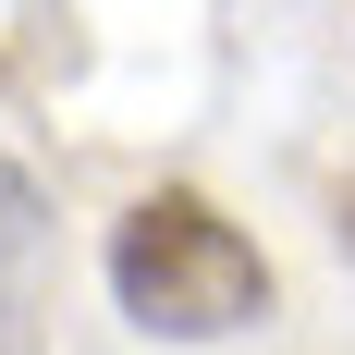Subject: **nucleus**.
Returning <instances> with one entry per match:
<instances>
[{
  "label": "nucleus",
  "mask_w": 355,
  "mask_h": 355,
  "mask_svg": "<svg viewBox=\"0 0 355 355\" xmlns=\"http://www.w3.org/2000/svg\"><path fill=\"white\" fill-rule=\"evenodd\" d=\"M331 233H343V257H355V196H343V220H331Z\"/></svg>",
  "instance_id": "obj_3"
},
{
  "label": "nucleus",
  "mask_w": 355,
  "mask_h": 355,
  "mask_svg": "<svg viewBox=\"0 0 355 355\" xmlns=\"http://www.w3.org/2000/svg\"><path fill=\"white\" fill-rule=\"evenodd\" d=\"M110 294L147 343H233L270 319V257L209 209V196H135L110 220Z\"/></svg>",
  "instance_id": "obj_1"
},
{
  "label": "nucleus",
  "mask_w": 355,
  "mask_h": 355,
  "mask_svg": "<svg viewBox=\"0 0 355 355\" xmlns=\"http://www.w3.org/2000/svg\"><path fill=\"white\" fill-rule=\"evenodd\" d=\"M37 245H49V196H37V172L0 159V355H12V306L37 282Z\"/></svg>",
  "instance_id": "obj_2"
}]
</instances>
